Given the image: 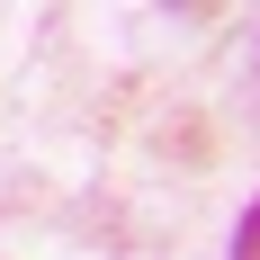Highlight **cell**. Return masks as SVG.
Instances as JSON below:
<instances>
[{
  "instance_id": "6da1fadb",
  "label": "cell",
  "mask_w": 260,
  "mask_h": 260,
  "mask_svg": "<svg viewBox=\"0 0 260 260\" xmlns=\"http://www.w3.org/2000/svg\"><path fill=\"white\" fill-rule=\"evenodd\" d=\"M234 260H260V198L242 207V224H234Z\"/></svg>"
}]
</instances>
